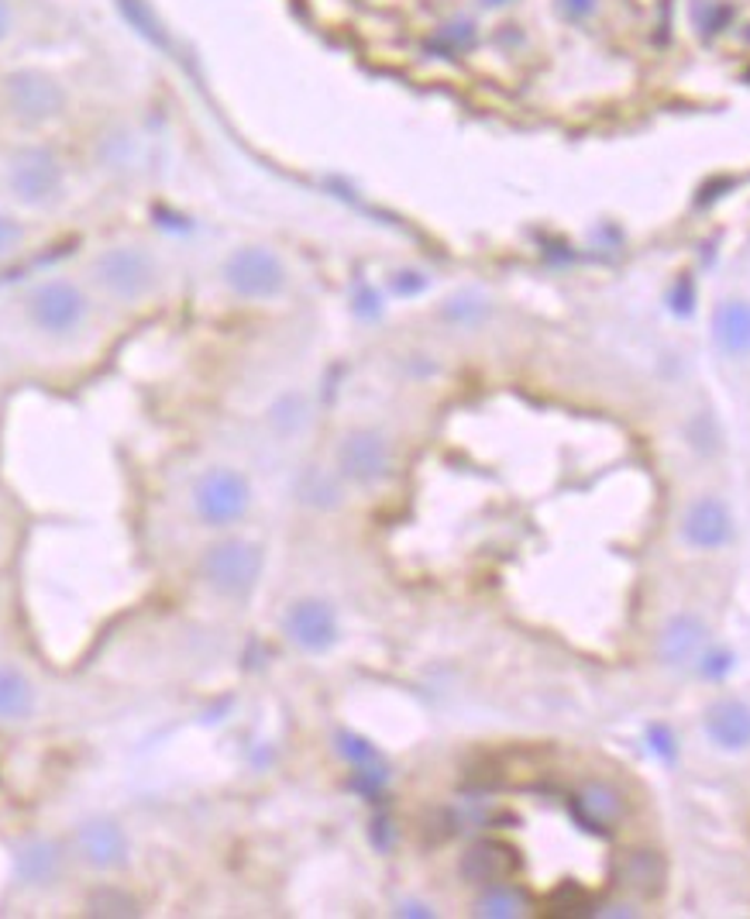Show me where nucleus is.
<instances>
[{
	"instance_id": "f257e3e1",
	"label": "nucleus",
	"mask_w": 750,
	"mask_h": 919,
	"mask_svg": "<svg viewBox=\"0 0 750 919\" xmlns=\"http://www.w3.org/2000/svg\"><path fill=\"white\" fill-rule=\"evenodd\" d=\"M93 273H97L100 290L121 303L148 300L162 283V270H159L156 255L138 245H115V248L100 252Z\"/></svg>"
},
{
	"instance_id": "f03ea898",
	"label": "nucleus",
	"mask_w": 750,
	"mask_h": 919,
	"mask_svg": "<svg viewBox=\"0 0 750 919\" xmlns=\"http://www.w3.org/2000/svg\"><path fill=\"white\" fill-rule=\"evenodd\" d=\"M28 321L46 338L69 341L87 327L90 300L83 296V290L77 283L49 280L42 286H34V293L28 296Z\"/></svg>"
},
{
	"instance_id": "7ed1b4c3",
	"label": "nucleus",
	"mask_w": 750,
	"mask_h": 919,
	"mask_svg": "<svg viewBox=\"0 0 750 919\" xmlns=\"http://www.w3.org/2000/svg\"><path fill=\"white\" fill-rule=\"evenodd\" d=\"M251 507V486L235 469H207L194 482V514L207 527H231Z\"/></svg>"
},
{
	"instance_id": "20e7f679",
	"label": "nucleus",
	"mask_w": 750,
	"mask_h": 919,
	"mask_svg": "<svg viewBox=\"0 0 750 919\" xmlns=\"http://www.w3.org/2000/svg\"><path fill=\"white\" fill-rule=\"evenodd\" d=\"M8 183H11V194L28 204V207H49L56 201H62V189H66V169L59 166V159L52 156L49 148H21L14 151L11 159V169H8Z\"/></svg>"
},
{
	"instance_id": "39448f33",
	"label": "nucleus",
	"mask_w": 750,
	"mask_h": 919,
	"mask_svg": "<svg viewBox=\"0 0 750 919\" xmlns=\"http://www.w3.org/2000/svg\"><path fill=\"white\" fill-rule=\"evenodd\" d=\"M261 571V555L248 541H220L204 555V579L220 596H245Z\"/></svg>"
},
{
	"instance_id": "423d86ee",
	"label": "nucleus",
	"mask_w": 750,
	"mask_h": 919,
	"mask_svg": "<svg viewBox=\"0 0 750 919\" xmlns=\"http://www.w3.org/2000/svg\"><path fill=\"white\" fill-rule=\"evenodd\" d=\"M8 100H11L18 118L28 121V125L49 121V118H56V114H62V107H66L62 87L52 80V76L34 72V69L8 76Z\"/></svg>"
},
{
	"instance_id": "0eeeda50",
	"label": "nucleus",
	"mask_w": 750,
	"mask_h": 919,
	"mask_svg": "<svg viewBox=\"0 0 750 919\" xmlns=\"http://www.w3.org/2000/svg\"><path fill=\"white\" fill-rule=\"evenodd\" d=\"M224 280H228L241 296H276L283 290V265L276 255L261 252V248H241L231 255L228 270H224Z\"/></svg>"
},
{
	"instance_id": "6e6552de",
	"label": "nucleus",
	"mask_w": 750,
	"mask_h": 919,
	"mask_svg": "<svg viewBox=\"0 0 750 919\" xmlns=\"http://www.w3.org/2000/svg\"><path fill=\"white\" fill-rule=\"evenodd\" d=\"M77 848H80V858L97 871H115L128 864V833L110 820H93L80 827Z\"/></svg>"
},
{
	"instance_id": "1a4fd4ad",
	"label": "nucleus",
	"mask_w": 750,
	"mask_h": 919,
	"mask_svg": "<svg viewBox=\"0 0 750 919\" xmlns=\"http://www.w3.org/2000/svg\"><path fill=\"white\" fill-rule=\"evenodd\" d=\"M286 634L307 651H324L337 641V617L334 609L320 599L293 603L286 613Z\"/></svg>"
},
{
	"instance_id": "9d476101",
	"label": "nucleus",
	"mask_w": 750,
	"mask_h": 919,
	"mask_svg": "<svg viewBox=\"0 0 750 919\" xmlns=\"http://www.w3.org/2000/svg\"><path fill=\"white\" fill-rule=\"evenodd\" d=\"M342 469L358 482H372L389 469V444L379 434H352L342 444Z\"/></svg>"
},
{
	"instance_id": "9b49d317",
	"label": "nucleus",
	"mask_w": 750,
	"mask_h": 919,
	"mask_svg": "<svg viewBox=\"0 0 750 919\" xmlns=\"http://www.w3.org/2000/svg\"><path fill=\"white\" fill-rule=\"evenodd\" d=\"M685 538L695 548H723L730 541V514L720 500H699L685 517Z\"/></svg>"
},
{
	"instance_id": "f8f14e48",
	"label": "nucleus",
	"mask_w": 750,
	"mask_h": 919,
	"mask_svg": "<svg viewBox=\"0 0 750 919\" xmlns=\"http://www.w3.org/2000/svg\"><path fill=\"white\" fill-rule=\"evenodd\" d=\"M705 726H709V737L717 741L720 747L740 751V747L750 744V710L737 700L712 706L709 716H705Z\"/></svg>"
},
{
	"instance_id": "ddd939ff",
	"label": "nucleus",
	"mask_w": 750,
	"mask_h": 919,
	"mask_svg": "<svg viewBox=\"0 0 750 919\" xmlns=\"http://www.w3.org/2000/svg\"><path fill=\"white\" fill-rule=\"evenodd\" d=\"M31 713H34L31 682L18 668L0 665V720L14 723V720H28Z\"/></svg>"
},
{
	"instance_id": "4468645a",
	"label": "nucleus",
	"mask_w": 750,
	"mask_h": 919,
	"mask_svg": "<svg viewBox=\"0 0 750 919\" xmlns=\"http://www.w3.org/2000/svg\"><path fill=\"white\" fill-rule=\"evenodd\" d=\"M717 338L730 355L750 352V303H723L717 314Z\"/></svg>"
},
{
	"instance_id": "2eb2a0df",
	"label": "nucleus",
	"mask_w": 750,
	"mask_h": 919,
	"mask_svg": "<svg viewBox=\"0 0 750 919\" xmlns=\"http://www.w3.org/2000/svg\"><path fill=\"white\" fill-rule=\"evenodd\" d=\"M62 868V854L56 844H46V840H34L18 854V874L28 886H49L52 878H59Z\"/></svg>"
},
{
	"instance_id": "dca6fc26",
	"label": "nucleus",
	"mask_w": 750,
	"mask_h": 919,
	"mask_svg": "<svg viewBox=\"0 0 750 919\" xmlns=\"http://www.w3.org/2000/svg\"><path fill=\"white\" fill-rule=\"evenodd\" d=\"M699 644H702V627L695 620H689V617H679V620L668 627V634H664V655L674 665H679V662H685V658L695 655Z\"/></svg>"
},
{
	"instance_id": "f3484780",
	"label": "nucleus",
	"mask_w": 750,
	"mask_h": 919,
	"mask_svg": "<svg viewBox=\"0 0 750 919\" xmlns=\"http://www.w3.org/2000/svg\"><path fill=\"white\" fill-rule=\"evenodd\" d=\"M582 810L589 813V820L595 823H616L623 806H620V799L610 785H589L582 792Z\"/></svg>"
},
{
	"instance_id": "a211bd4d",
	"label": "nucleus",
	"mask_w": 750,
	"mask_h": 919,
	"mask_svg": "<svg viewBox=\"0 0 750 919\" xmlns=\"http://www.w3.org/2000/svg\"><path fill=\"white\" fill-rule=\"evenodd\" d=\"M24 242V227L14 221V217H8V214H0V258L4 255H11L18 245Z\"/></svg>"
},
{
	"instance_id": "6ab92c4d",
	"label": "nucleus",
	"mask_w": 750,
	"mask_h": 919,
	"mask_svg": "<svg viewBox=\"0 0 750 919\" xmlns=\"http://www.w3.org/2000/svg\"><path fill=\"white\" fill-rule=\"evenodd\" d=\"M8 25H11V11H8V4H4V0H0V38L8 35Z\"/></svg>"
}]
</instances>
